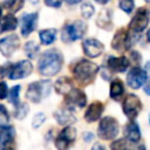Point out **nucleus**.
Returning a JSON list of instances; mask_svg holds the SVG:
<instances>
[{
  "label": "nucleus",
  "mask_w": 150,
  "mask_h": 150,
  "mask_svg": "<svg viewBox=\"0 0 150 150\" xmlns=\"http://www.w3.org/2000/svg\"><path fill=\"white\" fill-rule=\"evenodd\" d=\"M62 67V54L56 49L46 50L38 61V68L41 75L54 76Z\"/></svg>",
  "instance_id": "nucleus-1"
},
{
  "label": "nucleus",
  "mask_w": 150,
  "mask_h": 150,
  "mask_svg": "<svg viewBox=\"0 0 150 150\" xmlns=\"http://www.w3.org/2000/svg\"><path fill=\"white\" fill-rule=\"evenodd\" d=\"M97 71H98V67L88 60H80L73 69L75 80L83 86L90 83L95 79Z\"/></svg>",
  "instance_id": "nucleus-2"
},
{
  "label": "nucleus",
  "mask_w": 150,
  "mask_h": 150,
  "mask_svg": "<svg viewBox=\"0 0 150 150\" xmlns=\"http://www.w3.org/2000/svg\"><path fill=\"white\" fill-rule=\"evenodd\" d=\"M52 88V83L49 81H38L33 82L28 86L26 91V97L33 103H39L42 98L49 95Z\"/></svg>",
  "instance_id": "nucleus-3"
},
{
  "label": "nucleus",
  "mask_w": 150,
  "mask_h": 150,
  "mask_svg": "<svg viewBox=\"0 0 150 150\" xmlns=\"http://www.w3.org/2000/svg\"><path fill=\"white\" fill-rule=\"evenodd\" d=\"M6 69V75L11 80H19L27 77L32 71H33V64L28 60H21L19 62L7 64L5 67Z\"/></svg>",
  "instance_id": "nucleus-4"
},
{
  "label": "nucleus",
  "mask_w": 150,
  "mask_h": 150,
  "mask_svg": "<svg viewBox=\"0 0 150 150\" xmlns=\"http://www.w3.org/2000/svg\"><path fill=\"white\" fill-rule=\"evenodd\" d=\"M118 122L110 117V116H107V117H103L98 124V128H97V135L101 139H104V141H109V139H112L117 136L118 134Z\"/></svg>",
  "instance_id": "nucleus-5"
},
{
  "label": "nucleus",
  "mask_w": 150,
  "mask_h": 150,
  "mask_svg": "<svg viewBox=\"0 0 150 150\" xmlns=\"http://www.w3.org/2000/svg\"><path fill=\"white\" fill-rule=\"evenodd\" d=\"M86 33V23L82 20H76L71 23H68L62 29V41L70 42L79 40Z\"/></svg>",
  "instance_id": "nucleus-6"
},
{
  "label": "nucleus",
  "mask_w": 150,
  "mask_h": 150,
  "mask_svg": "<svg viewBox=\"0 0 150 150\" xmlns=\"http://www.w3.org/2000/svg\"><path fill=\"white\" fill-rule=\"evenodd\" d=\"M149 18H150L149 11L146 8H139L135 13V15L130 22V30L136 34L143 32L149 23Z\"/></svg>",
  "instance_id": "nucleus-7"
},
{
  "label": "nucleus",
  "mask_w": 150,
  "mask_h": 150,
  "mask_svg": "<svg viewBox=\"0 0 150 150\" xmlns=\"http://www.w3.org/2000/svg\"><path fill=\"white\" fill-rule=\"evenodd\" d=\"M122 108H123V111L124 114L130 118V120H134L137 117V115L139 114L141 109H142V103H141V100L134 95V94H129L124 101H123V104H122Z\"/></svg>",
  "instance_id": "nucleus-8"
},
{
  "label": "nucleus",
  "mask_w": 150,
  "mask_h": 150,
  "mask_svg": "<svg viewBox=\"0 0 150 150\" xmlns=\"http://www.w3.org/2000/svg\"><path fill=\"white\" fill-rule=\"evenodd\" d=\"M76 137V130L73 127H66L63 128L57 137L55 138V146L57 150H67L69 145L75 141Z\"/></svg>",
  "instance_id": "nucleus-9"
},
{
  "label": "nucleus",
  "mask_w": 150,
  "mask_h": 150,
  "mask_svg": "<svg viewBox=\"0 0 150 150\" xmlns=\"http://www.w3.org/2000/svg\"><path fill=\"white\" fill-rule=\"evenodd\" d=\"M146 81V73L139 67H134L127 75V82L132 89L141 88Z\"/></svg>",
  "instance_id": "nucleus-10"
},
{
  "label": "nucleus",
  "mask_w": 150,
  "mask_h": 150,
  "mask_svg": "<svg viewBox=\"0 0 150 150\" xmlns=\"http://www.w3.org/2000/svg\"><path fill=\"white\" fill-rule=\"evenodd\" d=\"M19 45H20V40L16 35H8L6 38H2L0 40V53L4 56L9 57L18 49Z\"/></svg>",
  "instance_id": "nucleus-11"
},
{
  "label": "nucleus",
  "mask_w": 150,
  "mask_h": 150,
  "mask_svg": "<svg viewBox=\"0 0 150 150\" xmlns=\"http://www.w3.org/2000/svg\"><path fill=\"white\" fill-rule=\"evenodd\" d=\"M38 18H39V14L36 12L26 13L22 15L20 23H21V34L23 36H28L35 29L38 23Z\"/></svg>",
  "instance_id": "nucleus-12"
},
{
  "label": "nucleus",
  "mask_w": 150,
  "mask_h": 150,
  "mask_svg": "<svg viewBox=\"0 0 150 150\" xmlns=\"http://www.w3.org/2000/svg\"><path fill=\"white\" fill-rule=\"evenodd\" d=\"M83 46V52L86 53L87 56L89 57H97L102 54L104 46L102 42H100L96 39H86L82 43Z\"/></svg>",
  "instance_id": "nucleus-13"
},
{
  "label": "nucleus",
  "mask_w": 150,
  "mask_h": 150,
  "mask_svg": "<svg viewBox=\"0 0 150 150\" xmlns=\"http://www.w3.org/2000/svg\"><path fill=\"white\" fill-rule=\"evenodd\" d=\"M14 135H15V130L11 125L0 129V150H14L13 149Z\"/></svg>",
  "instance_id": "nucleus-14"
},
{
  "label": "nucleus",
  "mask_w": 150,
  "mask_h": 150,
  "mask_svg": "<svg viewBox=\"0 0 150 150\" xmlns=\"http://www.w3.org/2000/svg\"><path fill=\"white\" fill-rule=\"evenodd\" d=\"M130 36L128 35V33L124 29H120L116 32L112 41H111V46L117 52H123L125 49L129 48L130 46Z\"/></svg>",
  "instance_id": "nucleus-15"
},
{
  "label": "nucleus",
  "mask_w": 150,
  "mask_h": 150,
  "mask_svg": "<svg viewBox=\"0 0 150 150\" xmlns=\"http://www.w3.org/2000/svg\"><path fill=\"white\" fill-rule=\"evenodd\" d=\"M66 101L69 105H74V107H79V108H83L86 105L87 102V97L84 95L83 91L79 90V89H71L67 96H66Z\"/></svg>",
  "instance_id": "nucleus-16"
},
{
  "label": "nucleus",
  "mask_w": 150,
  "mask_h": 150,
  "mask_svg": "<svg viewBox=\"0 0 150 150\" xmlns=\"http://www.w3.org/2000/svg\"><path fill=\"white\" fill-rule=\"evenodd\" d=\"M107 66L111 71L122 73L129 67V60L125 56H110L107 61Z\"/></svg>",
  "instance_id": "nucleus-17"
},
{
  "label": "nucleus",
  "mask_w": 150,
  "mask_h": 150,
  "mask_svg": "<svg viewBox=\"0 0 150 150\" xmlns=\"http://www.w3.org/2000/svg\"><path fill=\"white\" fill-rule=\"evenodd\" d=\"M103 109H104V108H103V104H102L101 102H98V101L93 102V103L87 108V110H86V112H84V120H86L87 122H89V123L97 121V120L101 117V115H102V112H103Z\"/></svg>",
  "instance_id": "nucleus-18"
},
{
  "label": "nucleus",
  "mask_w": 150,
  "mask_h": 150,
  "mask_svg": "<svg viewBox=\"0 0 150 150\" xmlns=\"http://www.w3.org/2000/svg\"><path fill=\"white\" fill-rule=\"evenodd\" d=\"M54 117L57 121V123L61 125H68L76 121L75 116L69 109H59L57 111H55Z\"/></svg>",
  "instance_id": "nucleus-19"
},
{
  "label": "nucleus",
  "mask_w": 150,
  "mask_h": 150,
  "mask_svg": "<svg viewBox=\"0 0 150 150\" xmlns=\"http://www.w3.org/2000/svg\"><path fill=\"white\" fill-rule=\"evenodd\" d=\"M18 26V20L13 14H7L0 19V33L14 30Z\"/></svg>",
  "instance_id": "nucleus-20"
},
{
  "label": "nucleus",
  "mask_w": 150,
  "mask_h": 150,
  "mask_svg": "<svg viewBox=\"0 0 150 150\" xmlns=\"http://www.w3.org/2000/svg\"><path fill=\"white\" fill-rule=\"evenodd\" d=\"M124 135L125 137L132 142V143H136L141 139V130L138 128V125L135 123V122H130L127 127H125V130H124Z\"/></svg>",
  "instance_id": "nucleus-21"
},
{
  "label": "nucleus",
  "mask_w": 150,
  "mask_h": 150,
  "mask_svg": "<svg viewBox=\"0 0 150 150\" xmlns=\"http://www.w3.org/2000/svg\"><path fill=\"white\" fill-rule=\"evenodd\" d=\"M56 34H57L56 29L49 28V29L40 30L39 38H40V41L42 45H52L56 39Z\"/></svg>",
  "instance_id": "nucleus-22"
},
{
  "label": "nucleus",
  "mask_w": 150,
  "mask_h": 150,
  "mask_svg": "<svg viewBox=\"0 0 150 150\" xmlns=\"http://www.w3.org/2000/svg\"><path fill=\"white\" fill-rule=\"evenodd\" d=\"M123 93H124V87H123L122 81L118 80V79L114 80L110 84V96H111V98L117 101L122 97Z\"/></svg>",
  "instance_id": "nucleus-23"
},
{
  "label": "nucleus",
  "mask_w": 150,
  "mask_h": 150,
  "mask_svg": "<svg viewBox=\"0 0 150 150\" xmlns=\"http://www.w3.org/2000/svg\"><path fill=\"white\" fill-rule=\"evenodd\" d=\"M55 89L59 94H68L73 87H71V81L68 77H61L55 82Z\"/></svg>",
  "instance_id": "nucleus-24"
},
{
  "label": "nucleus",
  "mask_w": 150,
  "mask_h": 150,
  "mask_svg": "<svg viewBox=\"0 0 150 150\" xmlns=\"http://www.w3.org/2000/svg\"><path fill=\"white\" fill-rule=\"evenodd\" d=\"M25 53L26 55L29 57V59H34L39 52V45L35 42V41H28L26 45H25Z\"/></svg>",
  "instance_id": "nucleus-25"
},
{
  "label": "nucleus",
  "mask_w": 150,
  "mask_h": 150,
  "mask_svg": "<svg viewBox=\"0 0 150 150\" xmlns=\"http://www.w3.org/2000/svg\"><path fill=\"white\" fill-rule=\"evenodd\" d=\"M29 108L26 103H19L18 105H15V111H14V116L19 120H22L26 117L27 112H28Z\"/></svg>",
  "instance_id": "nucleus-26"
},
{
  "label": "nucleus",
  "mask_w": 150,
  "mask_h": 150,
  "mask_svg": "<svg viewBox=\"0 0 150 150\" xmlns=\"http://www.w3.org/2000/svg\"><path fill=\"white\" fill-rule=\"evenodd\" d=\"M20 89H21L20 86H14L13 88H11V90H9V93H8L9 101H11V103H13L14 105H18V104H19V93H20Z\"/></svg>",
  "instance_id": "nucleus-27"
},
{
  "label": "nucleus",
  "mask_w": 150,
  "mask_h": 150,
  "mask_svg": "<svg viewBox=\"0 0 150 150\" xmlns=\"http://www.w3.org/2000/svg\"><path fill=\"white\" fill-rule=\"evenodd\" d=\"M9 122V115L7 112V109L0 104V129L8 125Z\"/></svg>",
  "instance_id": "nucleus-28"
},
{
  "label": "nucleus",
  "mask_w": 150,
  "mask_h": 150,
  "mask_svg": "<svg viewBox=\"0 0 150 150\" xmlns=\"http://www.w3.org/2000/svg\"><path fill=\"white\" fill-rule=\"evenodd\" d=\"M94 6L91 5V4H89V2H86L84 5H82V7H81V13H82V15L84 16V19H89L93 14H94Z\"/></svg>",
  "instance_id": "nucleus-29"
},
{
  "label": "nucleus",
  "mask_w": 150,
  "mask_h": 150,
  "mask_svg": "<svg viewBox=\"0 0 150 150\" xmlns=\"http://www.w3.org/2000/svg\"><path fill=\"white\" fill-rule=\"evenodd\" d=\"M120 7L125 13H131L134 9V0H120Z\"/></svg>",
  "instance_id": "nucleus-30"
},
{
  "label": "nucleus",
  "mask_w": 150,
  "mask_h": 150,
  "mask_svg": "<svg viewBox=\"0 0 150 150\" xmlns=\"http://www.w3.org/2000/svg\"><path fill=\"white\" fill-rule=\"evenodd\" d=\"M46 120V115L43 112H38L34 117H33V121H32V125L33 128H39Z\"/></svg>",
  "instance_id": "nucleus-31"
},
{
  "label": "nucleus",
  "mask_w": 150,
  "mask_h": 150,
  "mask_svg": "<svg viewBox=\"0 0 150 150\" xmlns=\"http://www.w3.org/2000/svg\"><path fill=\"white\" fill-rule=\"evenodd\" d=\"M125 148H127V143L124 139H116L110 144L111 150H125Z\"/></svg>",
  "instance_id": "nucleus-32"
},
{
  "label": "nucleus",
  "mask_w": 150,
  "mask_h": 150,
  "mask_svg": "<svg viewBox=\"0 0 150 150\" xmlns=\"http://www.w3.org/2000/svg\"><path fill=\"white\" fill-rule=\"evenodd\" d=\"M8 96V87L6 82H0V100H4Z\"/></svg>",
  "instance_id": "nucleus-33"
},
{
  "label": "nucleus",
  "mask_w": 150,
  "mask_h": 150,
  "mask_svg": "<svg viewBox=\"0 0 150 150\" xmlns=\"http://www.w3.org/2000/svg\"><path fill=\"white\" fill-rule=\"evenodd\" d=\"M63 0H45V4L49 7H60Z\"/></svg>",
  "instance_id": "nucleus-34"
},
{
  "label": "nucleus",
  "mask_w": 150,
  "mask_h": 150,
  "mask_svg": "<svg viewBox=\"0 0 150 150\" xmlns=\"http://www.w3.org/2000/svg\"><path fill=\"white\" fill-rule=\"evenodd\" d=\"M91 138H93V134H90V132H86V134L83 135V139L87 141V142H89Z\"/></svg>",
  "instance_id": "nucleus-35"
},
{
  "label": "nucleus",
  "mask_w": 150,
  "mask_h": 150,
  "mask_svg": "<svg viewBox=\"0 0 150 150\" xmlns=\"http://www.w3.org/2000/svg\"><path fill=\"white\" fill-rule=\"evenodd\" d=\"M144 91L146 95H150V81H148V83L144 86Z\"/></svg>",
  "instance_id": "nucleus-36"
},
{
  "label": "nucleus",
  "mask_w": 150,
  "mask_h": 150,
  "mask_svg": "<svg viewBox=\"0 0 150 150\" xmlns=\"http://www.w3.org/2000/svg\"><path fill=\"white\" fill-rule=\"evenodd\" d=\"M91 150H105V148L102 146L101 144H95V145L91 148Z\"/></svg>",
  "instance_id": "nucleus-37"
},
{
  "label": "nucleus",
  "mask_w": 150,
  "mask_h": 150,
  "mask_svg": "<svg viewBox=\"0 0 150 150\" xmlns=\"http://www.w3.org/2000/svg\"><path fill=\"white\" fill-rule=\"evenodd\" d=\"M5 75H6V69H5V67H1L0 66V79L4 77Z\"/></svg>",
  "instance_id": "nucleus-38"
},
{
  "label": "nucleus",
  "mask_w": 150,
  "mask_h": 150,
  "mask_svg": "<svg viewBox=\"0 0 150 150\" xmlns=\"http://www.w3.org/2000/svg\"><path fill=\"white\" fill-rule=\"evenodd\" d=\"M69 5H73V4H79V2H81L82 0H66Z\"/></svg>",
  "instance_id": "nucleus-39"
},
{
  "label": "nucleus",
  "mask_w": 150,
  "mask_h": 150,
  "mask_svg": "<svg viewBox=\"0 0 150 150\" xmlns=\"http://www.w3.org/2000/svg\"><path fill=\"white\" fill-rule=\"evenodd\" d=\"M95 1H97V2H100V4H107L109 0H95Z\"/></svg>",
  "instance_id": "nucleus-40"
},
{
  "label": "nucleus",
  "mask_w": 150,
  "mask_h": 150,
  "mask_svg": "<svg viewBox=\"0 0 150 150\" xmlns=\"http://www.w3.org/2000/svg\"><path fill=\"white\" fill-rule=\"evenodd\" d=\"M145 69H146V70H150V62H146V64H145Z\"/></svg>",
  "instance_id": "nucleus-41"
},
{
  "label": "nucleus",
  "mask_w": 150,
  "mask_h": 150,
  "mask_svg": "<svg viewBox=\"0 0 150 150\" xmlns=\"http://www.w3.org/2000/svg\"><path fill=\"white\" fill-rule=\"evenodd\" d=\"M29 2H30V4H33V5H35V4H38V2H39V0H29Z\"/></svg>",
  "instance_id": "nucleus-42"
},
{
  "label": "nucleus",
  "mask_w": 150,
  "mask_h": 150,
  "mask_svg": "<svg viewBox=\"0 0 150 150\" xmlns=\"http://www.w3.org/2000/svg\"><path fill=\"white\" fill-rule=\"evenodd\" d=\"M2 18V7L0 6V19Z\"/></svg>",
  "instance_id": "nucleus-43"
},
{
  "label": "nucleus",
  "mask_w": 150,
  "mask_h": 150,
  "mask_svg": "<svg viewBox=\"0 0 150 150\" xmlns=\"http://www.w3.org/2000/svg\"><path fill=\"white\" fill-rule=\"evenodd\" d=\"M146 36H148V41H150V29H149V32H148V35H146Z\"/></svg>",
  "instance_id": "nucleus-44"
},
{
  "label": "nucleus",
  "mask_w": 150,
  "mask_h": 150,
  "mask_svg": "<svg viewBox=\"0 0 150 150\" xmlns=\"http://www.w3.org/2000/svg\"><path fill=\"white\" fill-rule=\"evenodd\" d=\"M138 150H144V145H142V146H139V148H138Z\"/></svg>",
  "instance_id": "nucleus-45"
},
{
  "label": "nucleus",
  "mask_w": 150,
  "mask_h": 150,
  "mask_svg": "<svg viewBox=\"0 0 150 150\" xmlns=\"http://www.w3.org/2000/svg\"><path fill=\"white\" fill-rule=\"evenodd\" d=\"M145 1H146V2H149V4H150V0H145Z\"/></svg>",
  "instance_id": "nucleus-46"
},
{
  "label": "nucleus",
  "mask_w": 150,
  "mask_h": 150,
  "mask_svg": "<svg viewBox=\"0 0 150 150\" xmlns=\"http://www.w3.org/2000/svg\"><path fill=\"white\" fill-rule=\"evenodd\" d=\"M149 123H150V114H149Z\"/></svg>",
  "instance_id": "nucleus-47"
}]
</instances>
